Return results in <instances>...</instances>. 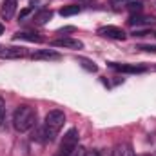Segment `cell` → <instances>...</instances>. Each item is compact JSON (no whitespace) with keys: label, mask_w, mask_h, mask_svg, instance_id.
<instances>
[{"label":"cell","mask_w":156,"mask_h":156,"mask_svg":"<svg viewBox=\"0 0 156 156\" xmlns=\"http://www.w3.org/2000/svg\"><path fill=\"white\" fill-rule=\"evenodd\" d=\"M37 123V111L29 105H20L16 111H15V116H13V125L18 133H26L29 129H33Z\"/></svg>","instance_id":"6da1fadb"},{"label":"cell","mask_w":156,"mask_h":156,"mask_svg":"<svg viewBox=\"0 0 156 156\" xmlns=\"http://www.w3.org/2000/svg\"><path fill=\"white\" fill-rule=\"evenodd\" d=\"M66 123V115L62 111H49L45 122H44V133H45V142H53L60 129Z\"/></svg>","instance_id":"7a4b0ae2"},{"label":"cell","mask_w":156,"mask_h":156,"mask_svg":"<svg viewBox=\"0 0 156 156\" xmlns=\"http://www.w3.org/2000/svg\"><path fill=\"white\" fill-rule=\"evenodd\" d=\"M78 138H80V134H78L76 129L75 127L69 129L62 138V144H60V149H58L56 156H71V153L78 147Z\"/></svg>","instance_id":"3957f363"},{"label":"cell","mask_w":156,"mask_h":156,"mask_svg":"<svg viewBox=\"0 0 156 156\" xmlns=\"http://www.w3.org/2000/svg\"><path fill=\"white\" fill-rule=\"evenodd\" d=\"M100 37H105V38H113V40H125L127 35L122 27H116V26H104V27H98L96 31Z\"/></svg>","instance_id":"277c9868"},{"label":"cell","mask_w":156,"mask_h":156,"mask_svg":"<svg viewBox=\"0 0 156 156\" xmlns=\"http://www.w3.org/2000/svg\"><path fill=\"white\" fill-rule=\"evenodd\" d=\"M113 69H116L120 73H131V75H136V73H145L147 67L145 66H138V64H109Z\"/></svg>","instance_id":"5b68a950"},{"label":"cell","mask_w":156,"mask_h":156,"mask_svg":"<svg viewBox=\"0 0 156 156\" xmlns=\"http://www.w3.org/2000/svg\"><path fill=\"white\" fill-rule=\"evenodd\" d=\"M53 47H66V49H82L83 44L76 38H69V37H64V38H56L51 42Z\"/></svg>","instance_id":"8992f818"},{"label":"cell","mask_w":156,"mask_h":156,"mask_svg":"<svg viewBox=\"0 0 156 156\" xmlns=\"http://www.w3.org/2000/svg\"><path fill=\"white\" fill-rule=\"evenodd\" d=\"M16 13V0H2V7H0V16L4 20H11Z\"/></svg>","instance_id":"52a82bcc"},{"label":"cell","mask_w":156,"mask_h":156,"mask_svg":"<svg viewBox=\"0 0 156 156\" xmlns=\"http://www.w3.org/2000/svg\"><path fill=\"white\" fill-rule=\"evenodd\" d=\"M22 56H26V49H22V47H4V49H0V58L11 60V58H22Z\"/></svg>","instance_id":"ba28073f"},{"label":"cell","mask_w":156,"mask_h":156,"mask_svg":"<svg viewBox=\"0 0 156 156\" xmlns=\"http://www.w3.org/2000/svg\"><path fill=\"white\" fill-rule=\"evenodd\" d=\"M31 58L33 60H60L62 56H60V53H56L53 49H40L31 55Z\"/></svg>","instance_id":"9c48e42d"},{"label":"cell","mask_w":156,"mask_h":156,"mask_svg":"<svg viewBox=\"0 0 156 156\" xmlns=\"http://www.w3.org/2000/svg\"><path fill=\"white\" fill-rule=\"evenodd\" d=\"M129 24L131 26H153L156 24L154 16H144V15H133L129 18Z\"/></svg>","instance_id":"30bf717a"},{"label":"cell","mask_w":156,"mask_h":156,"mask_svg":"<svg viewBox=\"0 0 156 156\" xmlns=\"http://www.w3.org/2000/svg\"><path fill=\"white\" fill-rule=\"evenodd\" d=\"M113 156H134V151H133V145L127 144V142H122L118 144L113 151Z\"/></svg>","instance_id":"8fae6325"},{"label":"cell","mask_w":156,"mask_h":156,"mask_svg":"<svg viewBox=\"0 0 156 156\" xmlns=\"http://www.w3.org/2000/svg\"><path fill=\"white\" fill-rule=\"evenodd\" d=\"M51 18H53V11H51V9H42V11H38V13L35 15L33 20H35V24H40V26H42V24H45V22L51 20Z\"/></svg>","instance_id":"7c38bea8"},{"label":"cell","mask_w":156,"mask_h":156,"mask_svg":"<svg viewBox=\"0 0 156 156\" xmlns=\"http://www.w3.org/2000/svg\"><path fill=\"white\" fill-rule=\"evenodd\" d=\"M13 38L15 40H26V42H37V44L42 42V37L37 35V33H16Z\"/></svg>","instance_id":"4fadbf2b"},{"label":"cell","mask_w":156,"mask_h":156,"mask_svg":"<svg viewBox=\"0 0 156 156\" xmlns=\"http://www.w3.org/2000/svg\"><path fill=\"white\" fill-rule=\"evenodd\" d=\"M80 5H64L62 9H60V15L62 16H73V15H76V13H80Z\"/></svg>","instance_id":"5bb4252c"},{"label":"cell","mask_w":156,"mask_h":156,"mask_svg":"<svg viewBox=\"0 0 156 156\" xmlns=\"http://www.w3.org/2000/svg\"><path fill=\"white\" fill-rule=\"evenodd\" d=\"M78 62H80V64H82V67H83V69H87V71H93V73H96V71H98V66H96L94 62L87 60V58H78Z\"/></svg>","instance_id":"9a60e30c"},{"label":"cell","mask_w":156,"mask_h":156,"mask_svg":"<svg viewBox=\"0 0 156 156\" xmlns=\"http://www.w3.org/2000/svg\"><path fill=\"white\" fill-rule=\"evenodd\" d=\"M136 0H109V4L115 7V9H120V7H127L129 4H133Z\"/></svg>","instance_id":"2e32d148"},{"label":"cell","mask_w":156,"mask_h":156,"mask_svg":"<svg viewBox=\"0 0 156 156\" xmlns=\"http://www.w3.org/2000/svg\"><path fill=\"white\" fill-rule=\"evenodd\" d=\"M4 120H5V102H4V98L0 96V125L4 123Z\"/></svg>","instance_id":"e0dca14e"},{"label":"cell","mask_w":156,"mask_h":156,"mask_svg":"<svg viewBox=\"0 0 156 156\" xmlns=\"http://www.w3.org/2000/svg\"><path fill=\"white\" fill-rule=\"evenodd\" d=\"M127 7H129L131 11H138V13L142 11V4H140V2H133V4H129Z\"/></svg>","instance_id":"ac0fdd59"},{"label":"cell","mask_w":156,"mask_h":156,"mask_svg":"<svg viewBox=\"0 0 156 156\" xmlns=\"http://www.w3.org/2000/svg\"><path fill=\"white\" fill-rule=\"evenodd\" d=\"M85 153H87V151H85L83 147H76V149L71 153V156H85Z\"/></svg>","instance_id":"d6986e66"},{"label":"cell","mask_w":156,"mask_h":156,"mask_svg":"<svg viewBox=\"0 0 156 156\" xmlns=\"http://www.w3.org/2000/svg\"><path fill=\"white\" fill-rule=\"evenodd\" d=\"M140 49H144L147 53H156V45H140Z\"/></svg>","instance_id":"ffe728a7"},{"label":"cell","mask_w":156,"mask_h":156,"mask_svg":"<svg viewBox=\"0 0 156 156\" xmlns=\"http://www.w3.org/2000/svg\"><path fill=\"white\" fill-rule=\"evenodd\" d=\"M85 156H102V154H100L98 151H87V153H85Z\"/></svg>","instance_id":"44dd1931"},{"label":"cell","mask_w":156,"mask_h":156,"mask_svg":"<svg viewBox=\"0 0 156 156\" xmlns=\"http://www.w3.org/2000/svg\"><path fill=\"white\" fill-rule=\"evenodd\" d=\"M2 33H4V26L0 24V35H2Z\"/></svg>","instance_id":"7402d4cb"}]
</instances>
